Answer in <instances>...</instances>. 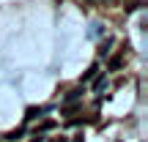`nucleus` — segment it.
Returning a JSON list of instances; mask_svg holds the SVG:
<instances>
[{
    "mask_svg": "<svg viewBox=\"0 0 148 142\" xmlns=\"http://www.w3.org/2000/svg\"><path fill=\"white\" fill-rule=\"evenodd\" d=\"M96 71H99V69H96V66H90V69L85 71V77H82V79H90V77H96Z\"/></svg>",
    "mask_w": 148,
    "mask_h": 142,
    "instance_id": "2",
    "label": "nucleus"
},
{
    "mask_svg": "<svg viewBox=\"0 0 148 142\" xmlns=\"http://www.w3.org/2000/svg\"><path fill=\"white\" fill-rule=\"evenodd\" d=\"M118 66H121V58H112V60H110V69H112V71H115V69H118Z\"/></svg>",
    "mask_w": 148,
    "mask_h": 142,
    "instance_id": "3",
    "label": "nucleus"
},
{
    "mask_svg": "<svg viewBox=\"0 0 148 142\" xmlns=\"http://www.w3.org/2000/svg\"><path fill=\"white\" fill-rule=\"evenodd\" d=\"M93 88H96V93L107 90V79H104V77H99V79H96V85H93Z\"/></svg>",
    "mask_w": 148,
    "mask_h": 142,
    "instance_id": "1",
    "label": "nucleus"
},
{
    "mask_svg": "<svg viewBox=\"0 0 148 142\" xmlns=\"http://www.w3.org/2000/svg\"><path fill=\"white\" fill-rule=\"evenodd\" d=\"M52 142H66V139H52Z\"/></svg>",
    "mask_w": 148,
    "mask_h": 142,
    "instance_id": "4",
    "label": "nucleus"
}]
</instances>
